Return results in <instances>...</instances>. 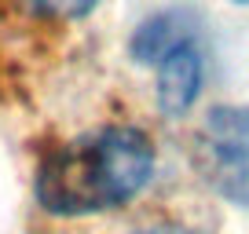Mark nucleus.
I'll use <instances>...</instances> for the list:
<instances>
[{"instance_id":"f257e3e1","label":"nucleus","mask_w":249,"mask_h":234,"mask_svg":"<svg viewBox=\"0 0 249 234\" xmlns=\"http://www.w3.org/2000/svg\"><path fill=\"white\" fill-rule=\"evenodd\" d=\"M158 147L128 121H107L44 150L33 168V194L52 216H103L124 209L154 180Z\"/></svg>"},{"instance_id":"f03ea898","label":"nucleus","mask_w":249,"mask_h":234,"mask_svg":"<svg viewBox=\"0 0 249 234\" xmlns=\"http://www.w3.org/2000/svg\"><path fill=\"white\" fill-rule=\"evenodd\" d=\"M195 161L216 194L249 209V106H213L205 114Z\"/></svg>"},{"instance_id":"7ed1b4c3","label":"nucleus","mask_w":249,"mask_h":234,"mask_svg":"<svg viewBox=\"0 0 249 234\" xmlns=\"http://www.w3.org/2000/svg\"><path fill=\"white\" fill-rule=\"evenodd\" d=\"M205 88V55L198 40L172 48L161 63L154 66V99L165 117H183L195 110Z\"/></svg>"},{"instance_id":"20e7f679","label":"nucleus","mask_w":249,"mask_h":234,"mask_svg":"<svg viewBox=\"0 0 249 234\" xmlns=\"http://www.w3.org/2000/svg\"><path fill=\"white\" fill-rule=\"evenodd\" d=\"M198 40V18L187 8H161L150 18H143L136 26L132 40H128V55L140 66H158L172 48Z\"/></svg>"},{"instance_id":"39448f33","label":"nucleus","mask_w":249,"mask_h":234,"mask_svg":"<svg viewBox=\"0 0 249 234\" xmlns=\"http://www.w3.org/2000/svg\"><path fill=\"white\" fill-rule=\"evenodd\" d=\"M18 8L33 18H52V22H73L95 11L99 0H15Z\"/></svg>"},{"instance_id":"423d86ee","label":"nucleus","mask_w":249,"mask_h":234,"mask_svg":"<svg viewBox=\"0 0 249 234\" xmlns=\"http://www.w3.org/2000/svg\"><path fill=\"white\" fill-rule=\"evenodd\" d=\"M132 234H198V231L176 227V223H154V227H143V231H132Z\"/></svg>"},{"instance_id":"0eeeda50","label":"nucleus","mask_w":249,"mask_h":234,"mask_svg":"<svg viewBox=\"0 0 249 234\" xmlns=\"http://www.w3.org/2000/svg\"><path fill=\"white\" fill-rule=\"evenodd\" d=\"M231 4H249V0H231Z\"/></svg>"}]
</instances>
